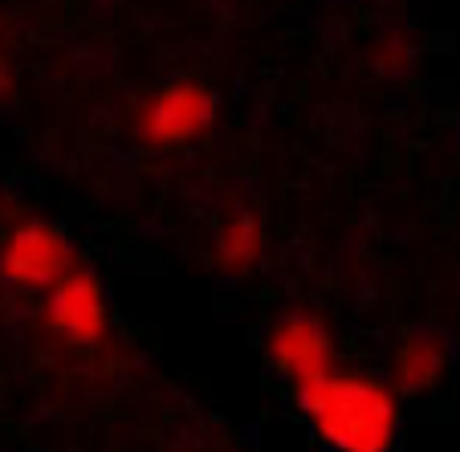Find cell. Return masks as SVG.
<instances>
[{
  "instance_id": "cell-2",
  "label": "cell",
  "mask_w": 460,
  "mask_h": 452,
  "mask_svg": "<svg viewBox=\"0 0 460 452\" xmlns=\"http://www.w3.org/2000/svg\"><path fill=\"white\" fill-rule=\"evenodd\" d=\"M217 90L200 78H172L147 98L139 114V139L151 147H183L217 122Z\"/></svg>"
},
{
  "instance_id": "cell-3",
  "label": "cell",
  "mask_w": 460,
  "mask_h": 452,
  "mask_svg": "<svg viewBox=\"0 0 460 452\" xmlns=\"http://www.w3.org/2000/svg\"><path fill=\"white\" fill-rule=\"evenodd\" d=\"M74 265V249L70 236L61 233L49 220H25L9 233L4 253H0V273L4 281L21 289H37V286H53L61 273H70Z\"/></svg>"
},
{
  "instance_id": "cell-5",
  "label": "cell",
  "mask_w": 460,
  "mask_h": 452,
  "mask_svg": "<svg viewBox=\"0 0 460 452\" xmlns=\"http://www.w3.org/2000/svg\"><path fill=\"white\" fill-rule=\"evenodd\" d=\"M45 322L53 334L90 347L106 334V294L90 270H70L61 273L49 286V302H45Z\"/></svg>"
},
{
  "instance_id": "cell-4",
  "label": "cell",
  "mask_w": 460,
  "mask_h": 452,
  "mask_svg": "<svg viewBox=\"0 0 460 452\" xmlns=\"http://www.w3.org/2000/svg\"><path fill=\"white\" fill-rule=\"evenodd\" d=\"M270 359L281 379H289V387L302 392V387L334 371L331 331L314 314H286L270 331Z\"/></svg>"
},
{
  "instance_id": "cell-1",
  "label": "cell",
  "mask_w": 460,
  "mask_h": 452,
  "mask_svg": "<svg viewBox=\"0 0 460 452\" xmlns=\"http://www.w3.org/2000/svg\"><path fill=\"white\" fill-rule=\"evenodd\" d=\"M302 416L326 452H391L400 436V400L379 379L363 375H322L294 392Z\"/></svg>"
},
{
  "instance_id": "cell-7",
  "label": "cell",
  "mask_w": 460,
  "mask_h": 452,
  "mask_svg": "<svg viewBox=\"0 0 460 452\" xmlns=\"http://www.w3.org/2000/svg\"><path fill=\"white\" fill-rule=\"evenodd\" d=\"M444 363H448V350L436 334H411L400 350V387L403 392H428L444 375Z\"/></svg>"
},
{
  "instance_id": "cell-6",
  "label": "cell",
  "mask_w": 460,
  "mask_h": 452,
  "mask_svg": "<svg viewBox=\"0 0 460 452\" xmlns=\"http://www.w3.org/2000/svg\"><path fill=\"white\" fill-rule=\"evenodd\" d=\"M217 265L228 273H244L265 249V228H261L257 212H233L217 225Z\"/></svg>"
}]
</instances>
